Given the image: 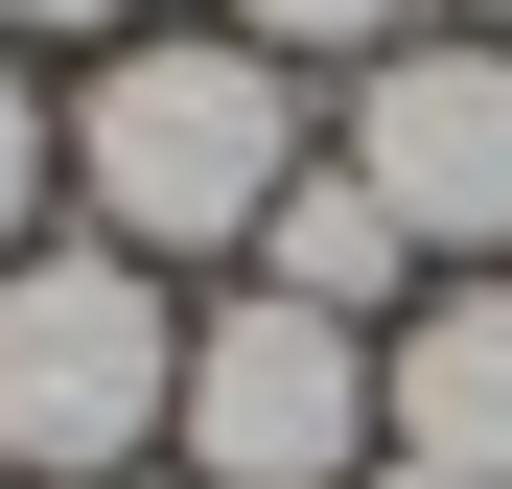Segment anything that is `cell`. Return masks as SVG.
<instances>
[{
  "label": "cell",
  "mask_w": 512,
  "mask_h": 489,
  "mask_svg": "<svg viewBox=\"0 0 512 489\" xmlns=\"http://www.w3.org/2000/svg\"><path fill=\"white\" fill-rule=\"evenodd\" d=\"M373 443L512 489V280H419V303L373 326Z\"/></svg>",
  "instance_id": "obj_5"
},
{
  "label": "cell",
  "mask_w": 512,
  "mask_h": 489,
  "mask_svg": "<svg viewBox=\"0 0 512 489\" xmlns=\"http://www.w3.org/2000/svg\"><path fill=\"white\" fill-rule=\"evenodd\" d=\"M0 24H47V47H140V0H0Z\"/></svg>",
  "instance_id": "obj_9"
},
{
  "label": "cell",
  "mask_w": 512,
  "mask_h": 489,
  "mask_svg": "<svg viewBox=\"0 0 512 489\" xmlns=\"http://www.w3.org/2000/svg\"><path fill=\"white\" fill-rule=\"evenodd\" d=\"M233 47H280V70H373V47H419V0H210Z\"/></svg>",
  "instance_id": "obj_7"
},
{
  "label": "cell",
  "mask_w": 512,
  "mask_h": 489,
  "mask_svg": "<svg viewBox=\"0 0 512 489\" xmlns=\"http://www.w3.org/2000/svg\"><path fill=\"white\" fill-rule=\"evenodd\" d=\"M350 163L443 280H512V24H419L350 70Z\"/></svg>",
  "instance_id": "obj_4"
},
{
  "label": "cell",
  "mask_w": 512,
  "mask_h": 489,
  "mask_svg": "<svg viewBox=\"0 0 512 489\" xmlns=\"http://www.w3.org/2000/svg\"><path fill=\"white\" fill-rule=\"evenodd\" d=\"M163 396H187V303H163L117 233L0 257V466L24 489H117L163 443Z\"/></svg>",
  "instance_id": "obj_2"
},
{
  "label": "cell",
  "mask_w": 512,
  "mask_h": 489,
  "mask_svg": "<svg viewBox=\"0 0 512 489\" xmlns=\"http://www.w3.org/2000/svg\"><path fill=\"white\" fill-rule=\"evenodd\" d=\"M163 443H187V489H350V466H373V326H326V303H280V280H233V303L187 326Z\"/></svg>",
  "instance_id": "obj_3"
},
{
  "label": "cell",
  "mask_w": 512,
  "mask_h": 489,
  "mask_svg": "<svg viewBox=\"0 0 512 489\" xmlns=\"http://www.w3.org/2000/svg\"><path fill=\"white\" fill-rule=\"evenodd\" d=\"M256 280H280V303H326V326H396V303H419V280H443V257H419V233L373 210V163H350V140H326V163H303V187H280V210H256Z\"/></svg>",
  "instance_id": "obj_6"
},
{
  "label": "cell",
  "mask_w": 512,
  "mask_h": 489,
  "mask_svg": "<svg viewBox=\"0 0 512 489\" xmlns=\"http://www.w3.org/2000/svg\"><path fill=\"white\" fill-rule=\"evenodd\" d=\"M350 489H466V466H396V443H373V466H350Z\"/></svg>",
  "instance_id": "obj_10"
},
{
  "label": "cell",
  "mask_w": 512,
  "mask_h": 489,
  "mask_svg": "<svg viewBox=\"0 0 512 489\" xmlns=\"http://www.w3.org/2000/svg\"><path fill=\"white\" fill-rule=\"evenodd\" d=\"M443 24H512V0H443Z\"/></svg>",
  "instance_id": "obj_11"
},
{
  "label": "cell",
  "mask_w": 512,
  "mask_h": 489,
  "mask_svg": "<svg viewBox=\"0 0 512 489\" xmlns=\"http://www.w3.org/2000/svg\"><path fill=\"white\" fill-rule=\"evenodd\" d=\"M303 70L233 47V24H140L94 47V94H70V187H94V233L163 280V257H256V210L303 187Z\"/></svg>",
  "instance_id": "obj_1"
},
{
  "label": "cell",
  "mask_w": 512,
  "mask_h": 489,
  "mask_svg": "<svg viewBox=\"0 0 512 489\" xmlns=\"http://www.w3.org/2000/svg\"><path fill=\"white\" fill-rule=\"evenodd\" d=\"M47 163H70V117L0 70V257H47Z\"/></svg>",
  "instance_id": "obj_8"
},
{
  "label": "cell",
  "mask_w": 512,
  "mask_h": 489,
  "mask_svg": "<svg viewBox=\"0 0 512 489\" xmlns=\"http://www.w3.org/2000/svg\"><path fill=\"white\" fill-rule=\"evenodd\" d=\"M117 489H187V466H117Z\"/></svg>",
  "instance_id": "obj_12"
}]
</instances>
